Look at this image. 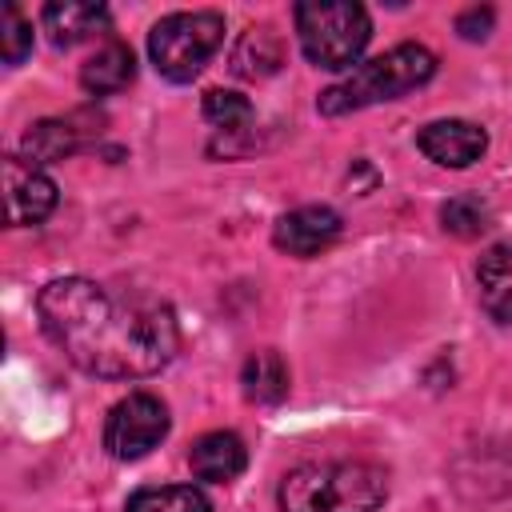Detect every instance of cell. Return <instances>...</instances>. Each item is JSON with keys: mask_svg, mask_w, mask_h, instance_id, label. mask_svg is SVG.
Segmentation results:
<instances>
[{"mask_svg": "<svg viewBox=\"0 0 512 512\" xmlns=\"http://www.w3.org/2000/svg\"><path fill=\"white\" fill-rule=\"evenodd\" d=\"M136 76V60H132V48L124 40H104L80 68V84L92 92V96H112L120 88H128Z\"/></svg>", "mask_w": 512, "mask_h": 512, "instance_id": "7c38bea8", "label": "cell"}, {"mask_svg": "<svg viewBox=\"0 0 512 512\" xmlns=\"http://www.w3.org/2000/svg\"><path fill=\"white\" fill-rule=\"evenodd\" d=\"M52 208H56L52 176L40 164H32V160L8 156L4 160V212H8V224L12 228L40 224Z\"/></svg>", "mask_w": 512, "mask_h": 512, "instance_id": "52a82bcc", "label": "cell"}, {"mask_svg": "<svg viewBox=\"0 0 512 512\" xmlns=\"http://www.w3.org/2000/svg\"><path fill=\"white\" fill-rule=\"evenodd\" d=\"M276 248L288 256H320L340 240V216L328 204H304L276 220Z\"/></svg>", "mask_w": 512, "mask_h": 512, "instance_id": "ba28073f", "label": "cell"}, {"mask_svg": "<svg viewBox=\"0 0 512 512\" xmlns=\"http://www.w3.org/2000/svg\"><path fill=\"white\" fill-rule=\"evenodd\" d=\"M36 316L44 336L88 376L136 380L160 372L176 348V312L136 288H108L88 276H60L40 288Z\"/></svg>", "mask_w": 512, "mask_h": 512, "instance_id": "6da1fadb", "label": "cell"}, {"mask_svg": "<svg viewBox=\"0 0 512 512\" xmlns=\"http://www.w3.org/2000/svg\"><path fill=\"white\" fill-rule=\"evenodd\" d=\"M476 288L480 304L492 320L512 324V244H496L476 264Z\"/></svg>", "mask_w": 512, "mask_h": 512, "instance_id": "4fadbf2b", "label": "cell"}, {"mask_svg": "<svg viewBox=\"0 0 512 512\" xmlns=\"http://www.w3.org/2000/svg\"><path fill=\"white\" fill-rule=\"evenodd\" d=\"M280 60H284V44H280V36L272 32V28H248L240 40H236V48H232V72L236 76H248V80H264V76H272L276 68H280Z\"/></svg>", "mask_w": 512, "mask_h": 512, "instance_id": "5bb4252c", "label": "cell"}, {"mask_svg": "<svg viewBox=\"0 0 512 512\" xmlns=\"http://www.w3.org/2000/svg\"><path fill=\"white\" fill-rule=\"evenodd\" d=\"M112 16L104 4H84V0H64L44 8V32L56 48H72L96 32H108Z\"/></svg>", "mask_w": 512, "mask_h": 512, "instance_id": "8fae6325", "label": "cell"}, {"mask_svg": "<svg viewBox=\"0 0 512 512\" xmlns=\"http://www.w3.org/2000/svg\"><path fill=\"white\" fill-rule=\"evenodd\" d=\"M240 384H244V396H248V400H256V404H276V400H284V392H288V368H284V360H280L272 348H264V352H252V356L244 360Z\"/></svg>", "mask_w": 512, "mask_h": 512, "instance_id": "9a60e30c", "label": "cell"}, {"mask_svg": "<svg viewBox=\"0 0 512 512\" xmlns=\"http://www.w3.org/2000/svg\"><path fill=\"white\" fill-rule=\"evenodd\" d=\"M296 32L300 48L316 68H352L372 36V20L360 4L348 0H308L296 4Z\"/></svg>", "mask_w": 512, "mask_h": 512, "instance_id": "277c9868", "label": "cell"}, {"mask_svg": "<svg viewBox=\"0 0 512 512\" xmlns=\"http://www.w3.org/2000/svg\"><path fill=\"white\" fill-rule=\"evenodd\" d=\"M204 120L224 128V132H240L252 124V104L240 96V92H224V88H212L204 96Z\"/></svg>", "mask_w": 512, "mask_h": 512, "instance_id": "ac0fdd59", "label": "cell"}, {"mask_svg": "<svg viewBox=\"0 0 512 512\" xmlns=\"http://www.w3.org/2000/svg\"><path fill=\"white\" fill-rule=\"evenodd\" d=\"M0 52H4V64H20L32 52V24L16 4H4L0 12Z\"/></svg>", "mask_w": 512, "mask_h": 512, "instance_id": "d6986e66", "label": "cell"}, {"mask_svg": "<svg viewBox=\"0 0 512 512\" xmlns=\"http://www.w3.org/2000/svg\"><path fill=\"white\" fill-rule=\"evenodd\" d=\"M456 28H460V36H468V40H484L488 28H492V8H468V12H460Z\"/></svg>", "mask_w": 512, "mask_h": 512, "instance_id": "44dd1931", "label": "cell"}, {"mask_svg": "<svg viewBox=\"0 0 512 512\" xmlns=\"http://www.w3.org/2000/svg\"><path fill=\"white\" fill-rule=\"evenodd\" d=\"M124 512H212L208 496L192 484H164V488H140L132 492Z\"/></svg>", "mask_w": 512, "mask_h": 512, "instance_id": "2e32d148", "label": "cell"}, {"mask_svg": "<svg viewBox=\"0 0 512 512\" xmlns=\"http://www.w3.org/2000/svg\"><path fill=\"white\" fill-rule=\"evenodd\" d=\"M440 220L448 232L456 236H476L488 228V208L476 200V196H452L444 208H440Z\"/></svg>", "mask_w": 512, "mask_h": 512, "instance_id": "ffe728a7", "label": "cell"}, {"mask_svg": "<svg viewBox=\"0 0 512 512\" xmlns=\"http://www.w3.org/2000/svg\"><path fill=\"white\" fill-rule=\"evenodd\" d=\"M168 436V408L152 392H128L108 408L104 448L116 460H140Z\"/></svg>", "mask_w": 512, "mask_h": 512, "instance_id": "8992f818", "label": "cell"}, {"mask_svg": "<svg viewBox=\"0 0 512 512\" xmlns=\"http://www.w3.org/2000/svg\"><path fill=\"white\" fill-rule=\"evenodd\" d=\"M188 464H192V472H196L200 480H208V484H228V480H236V476L244 472L248 448H244V440H240L236 432H204V436L192 444Z\"/></svg>", "mask_w": 512, "mask_h": 512, "instance_id": "30bf717a", "label": "cell"}, {"mask_svg": "<svg viewBox=\"0 0 512 512\" xmlns=\"http://www.w3.org/2000/svg\"><path fill=\"white\" fill-rule=\"evenodd\" d=\"M388 476L368 460H308L280 480V512H376Z\"/></svg>", "mask_w": 512, "mask_h": 512, "instance_id": "7a4b0ae2", "label": "cell"}, {"mask_svg": "<svg viewBox=\"0 0 512 512\" xmlns=\"http://www.w3.org/2000/svg\"><path fill=\"white\" fill-rule=\"evenodd\" d=\"M224 44V16L220 12H172L148 32V56L156 72L172 84L200 76V68Z\"/></svg>", "mask_w": 512, "mask_h": 512, "instance_id": "5b68a950", "label": "cell"}, {"mask_svg": "<svg viewBox=\"0 0 512 512\" xmlns=\"http://www.w3.org/2000/svg\"><path fill=\"white\" fill-rule=\"evenodd\" d=\"M432 72H436V56L424 44H396L384 56L352 68V76H344L328 92H320V112L344 116V112H360L380 100H396V96L428 84Z\"/></svg>", "mask_w": 512, "mask_h": 512, "instance_id": "3957f363", "label": "cell"}, {"mask_svg": "<svg viewBox=\"0 0 512 512\" xmlns=\"http://www.w3.org/2000/svg\"><path fill=\"white\" fill-rule=\"evenodd\" d=\"M416 144H420V152H424L432 164H440V168H468V164H476V160L484 156L488 136H484V128L472 124V120H432V124L416 136Z\"/></svg>", "mask_w": 512, "mask_h": 512, "instance_id": "9c48e42d", "label": "cell"}, {"mask_svg": "<svg viewBox=\"0 0 512 512\" xmlns=\"http://www.w3.org/2000/svg\"><path fill=\"white\" fill-rule=\"evenodd\" d=\"M76 148V128L68 120H40L24 132V152L28 160H64Z\"/></svg>", "mask_w": 512, "mask_h": 512, "instance_id": "e0dca14e", "label": "cell"}]
</instances>
